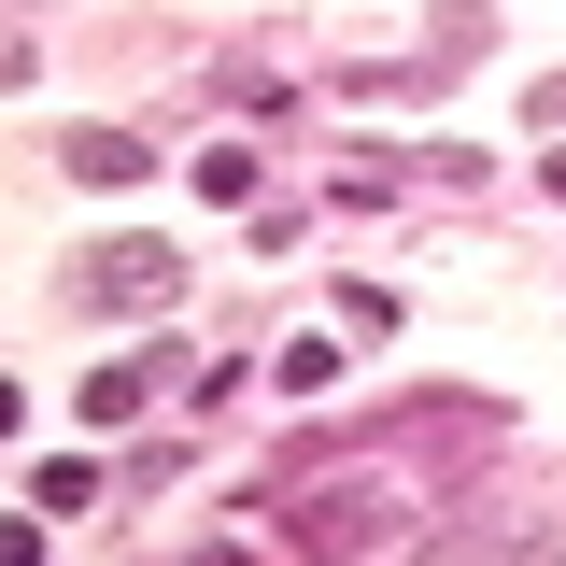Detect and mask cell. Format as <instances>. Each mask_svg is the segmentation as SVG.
I'll return each instance as SVG.
<instances>
[{
	"label": "cell",
	"instance_id": "obj_1",
	"mask_svg": "<svg viewBox=\"0 0 566 566\" xmlns=\"http://www.w3.org/2000/svg\"><path fill=\"white\" fill-rule=\"evenodd\" d=\"M71 297H85V312H170V297H185V255H170V241H85V255H71Z\"/></svg>",
	"mask_w": 566,
	"mask_h": 566
},
{
	"label": "cell",
	"instance_id": "obj_2",
	"mask_svg": "<svg viewBox=\"0 0 566 566\" xmlns=\"http://www.w3.org/2000/svg\"><path fill=\"white\" fill-rule=\"evenodd\" d=\"M142 170H156L142 128H57V185H99V199H114V185H142Z\"/></svg>",
	"mask_w": 566,
	"mask_h": 566
},
{
	"label": "cell",
	"instance_id": "obj_3",
	"mask_svg": "<svg viewBox=\"0 0 566 566\" xmlns=\"http://www.w3.org/2000/svg\"><path fill=\"white\" fill-rule=\"evenodd\" d=\"M199 199L212 212H255V199H270V156H255V142H212V156H199Z\"/></svg>",
	"mask_w": 566,
	"mask_h": 566
},
{
	"label": "cell",
	"instance_id": "obj_4",
	"mask_svg": "<svg viewBox=\"0 0 566 566\" xmlns=\"http://www.w3.org/2000/svg\"><path fill=\"white\" fill-rule=\"evenodd\" d=\"M29 510H57V524H71V510H99V468H85V453H43V482H29Z\"/></svg>",
	"mask_w": 566,
	"mask_h": 566
},
{
	"label": "cell",
	"instance_id": "obj_5",
	"mask_svg": "<svg viewBox=\"0 0 566 566\" xmlns=\"http://www.w3.org/2000/svg\"><path fill=\"white\" fill-rule=\"evenodd\" d=\"M326 199H340V212H382V199H397V156H340Z\"/></svg>",
	"mask_w": 566,
	"mask_h": 566
},
{
	"label": "cell",
	"instance_id": "obj_6",
	"mask_svg": "<svg viewBox=\"0 0 566 566\" xmlns=\"http://www.w3.org/2000/svg\"><path fill=\"white\" fill-rule=\"evenodd\" d=\"M270 382H283V397H326V382H340V340H283Z\"/></svg>",
	"mask_w": 566,
	"mask_h": 566
},
{
	"label": "cell",
	"instance_id": "obj_7",
	"mask_svg": "<svg viewBox=\"0 0 566 566\" xmlns=\"http://www.w3.org/2000/svg\"><path fill=\"white\" fill-rule=\"evenodd\" d=\"M397 326V283H340V340H382Z\"/></svg>",
	"mask_w": 566,
	"mask_h": 566
},
{
	"label": "cell",
	"instance_id": "obj_8",
	"mask_svg": "<svg viewBox=\"0 0 566 566\" xmlns=\"http://www.w3.org/2000/svg\"><path fill=\"white\" fill-rule=\"evenodd\" d=\"M29 71H43V57H29V29H14V14H0V99H14V85H29Z\"/></svg>",
	"mask_w": 566,
	"mask_h": 566
},
{
	"label": "cell",
	"instance_id": "obj_9",
	"mask_svg": "<svg viewBox=\"0 0 566 566\" xmlns=\"http://www.w3.org/2000/svg\"><path fill=\"white\" fill-rule=\"evenodd\" d=\"M0 566H43V524H0Z\"/></svg>",
	"mask_w": 566,
	"mask_h": 566
},
{
	"label": "cell",
	"instance_id": "obj_10",
	"mask_svg": "<svg viewBox=\"0 0 566 566\" xmlns=\"http://www.w3.org/2000/svg\"><path fill=\"white\" fill-rule=\"evenodd\" d=\"M14 411H29V397H14V382H0V439H14Z\"/></svg>",
	"mask_w": 566,
	"mask_h": 566
},
{
	"label": "cell",
	"instance_id": "obj_11",
	"mask_svg": "<svg viewBox=\"0 0 566 566\" xmlns=\"http://www.w3.org/2000/svg\"><path fill=\"white\" fill-rule=\"evenodd\" d=\"M538 185H553V199H566V156H553V170H538Z\"/></svg>",
	"mask_w": 566,
	"mask_h": 566
},
{
	"label": "cell",
	"instance_id": "obj_12",
	"mask_svg": "<svg viewBox=\"0 0 566 566\" xmlns=\"http://www.w3.org/2000/svg\"><path fill=\"white\" fill-rule=\"evenodd\" d=\"M199 566H255V553H199Z\"/></svg>",
	"mask_w": 566,
	"mask_h": 566
}]
</instances>
